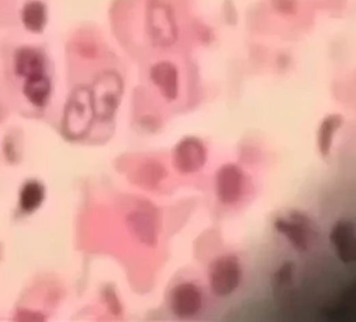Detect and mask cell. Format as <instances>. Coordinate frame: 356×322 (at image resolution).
Returning <instances> with one entry per match:
<instances>
[{"label": "cell", "mask_w": 356, "mask_h": 322, "mask_svg": "<svg viewBox=\"0 0 356 322\" xmlns=\"http://www.w3.org/2000/svg\"><path fill=\"white\" fill-rule=\"evenodd\" d=\"M341 125H343V117L337 114L329 115L322 121L318 132V147L323 156H327L330 154L336 132L340 129Z\"/></svg>", "instance_id": "15"}, {"label": "cell", "mask_w": 356, "mask_h": 322, "mask_svg": "<svg viewBox=\"0 0 356 322\" xmlns=\"http://www.w3.org/2000/svg\"><path fill=\"white\" fill-rule=\"evenodd\" d=\"M274 227L278 233L284 234L289 244L298 252H307L312 241L316 239V227L306 214L293 211L288 217L277 218Z\"/></svg>", "instance_id": "5"}, {"label": "cell", "mask_w": 356, "mask_h": 322, "mask_svg": "<svg viewBox=\"0 0 356 322\" xmlns=\"http://www.w3.org/2000/svg\"><path fill=\"white\" fill-rule=\"evenodd\" d=\"M168 176V172L163 166V163H159L156 161H147L143 168L140 169V183L145 185L144 188H155Z\"/></svg>", "instance_id": "17"}, {"label": "cell", "mask_w": 356, "mask_h": 322, "mask_svg": "<svg viewBox=\"0 0 356 322\" xmlns=\"http://www.w3.org/2000/svg\"><path fill=\"white\" fill-rule=\"evenodd\" d=\"M207 162V148L197 138L179 140L173 151V165L181 175H193L200 172Z\"/></svg>", "instance_id": "6"}, {"label": "cell", "mask_w": 356, "mask_h": 322, "mask_svg": "<svg viewBox=\"0 0 356 322\" xmlns=\"http://www.w3.org/2000/svg\"><path fill=\"white\" fill-rule=\"evenodd\" d=\"M330 243L344 265L356 261V230L351 220H339L330 230Z\"/></svg>", "instance_id": "9"}, {"label": "cell", "mask_w": 356, "mask_h": 322, "mask_svg": "<svg viewBox=\"0 0 356 322\" xmlns=\"http://www.w3.org/2000/svg\"><path fill=\"white\" fill-rule=\"evenodd\" d=\"M243 278V268L240 259L227 254L214 259L210 265L209 280L211 291L218 298H227L240 287Z\"/></svg>", "instance_id": "4"}, {"label": "cell", "mask_w": 356, "mask_h": 322, "mask_svg": "<svg viewBox=\"0 0 356 322\" xmlns=\"http://www.w3.org/2000/svg\"><path fill=\"white\" fill-rule=\"evenodd\" d=\"M149 79L161 95L173 102L179 95V73L177 66L170 61H159L149 69Z\"/></svg>", "instance_id": "10"}, {"label": "cell", "mask_w": 356, "mask_h": 322, "mask_svg": "<svg viewBox=\"0 0 356 322\" xmlns=\"http://www.w3.org/2000/svg\"><path fill=\"white\" fill-rule=\"evenodd\" d=\"M51 80L45 73L25 79L24 95L36 107L47 106L51 96Z\"/></svg>", "instance_id": "13"}, {"label": "cell", "mask_w": 356, "mask_h": 322, "mask_svg": "<svg viewBox=\"0 0 356 322\" xmlns=\"http://www.w3.org/2000/svg\"><path fill=\"white\" fill-rule=\"evenodd\" d=\"M169 307L181 320L192 319L197 316L203 307V292L195 282L177 284L170 291Z\"/></svg>", "instance_id": "7"}, {"label": "cell", "mask_w": 356, "mask_h": 322, "mask_svg": "<svg viewBox=\"0 0 356 322\" xmlns=\"http://www.w3.org/2000/svg\"><path fill=\"white\" fill-rule=\"evenodd\" d=\"M124 80L117 72H104L95 80L90 95L96 118L111 121L121 104L124 96Z\"/></svg>", "instance_id": "3"}, {"label": "cell", "mask_w": 356, "mask_h": 322, "mask_svg": "<svg viewBox=\"0 0 356 322\" xmlns=\"http://www.w3.org/2000/svg\"><path fill=\"white\" fill-rule=\"evenodd\" d=\"M245 188V175L243 169L234 163H225L216 177V191L218 200L226 204L232 206L237 203Z\"/></svg>", "instance_id": "8"}, {"label": "cell", "mask_w": 356, "mask_h": 322, "mask_svg": "<svg viewBox=\"0 0 356 322\" xmlns=\"http://www.w3.org/2000/svg\"><path fill=\"white\" fill-rule=\"evenodd\" d=\"M22 22L33 33H40L47 24V7L40 0H31L22 8Z\"/></svg>", "instance_id": "14"}, {"label": "cell", "mask_w": 356, "mask_h": 322, "mask_svg": "<svg viewBox=\"0 0 356 322\" xmlns=\"http://www.w3.org/2000/svg\"><path fill=\"white\" fill-rule=\"evenodd\" d=\"M104 299H106L108 307L111 309V312H113L114 314H121L122 306L120 305V300H118V298H117V295H115V292H114L113 289H107V291H106Z\"/></svg>", "instance_id": "19"}, {"label": "cell", "mask_w": 356, "mask_h": 322, "mask_svg": "<svg viewBox=\"0 0 356 322\" xmlns=\"http://www.w3.org/2000/svg\"><path fill=\"white\" fill-rule=\"evenodd\" d=\"M145 32L151 46L155 48H169L177 43V19L166 0L147 1Z\"/></svg>", "instance_id": "2"}, {"label": "cell", "mask_w": 356, "mask_h": 322, "mask_svg": "<svg viewBox=\"0 0 356 322\" xmlns=\"http://www.w3.org/2000/svg\"><path fill=\"white\" fill-rule=\"evenodd\" d=\"M293 275H295V265L292 262H285L274 273V284L278 287H288L293 280Z\"/></svg>", "instance_id": "18"}, {"label": "cell", "mask_w": 356, "mask_h": 322, "mask_svg": "<svg viewBox=\"0 0 356 322\" xmlns=\"http://www.w3.org/2000/svg\"><path fill=\"white\" fill-rule=\"evenodd\" d=\"M96 115L92 103L90 88L86 86H77L67 99L63 118L62 131L70 140L86 138L93 125Z\"/></svg>", "instance_id": "1"}, {"label": "cell", "mask_w": 356, "mask_h": 322, "mask_svg": "<svg viewBox=\"0 0 356 322\" xmlns=\"http://www.w3.org/2000/svg\"><path fill=\"white\" fill-rule=\"evenodd\" d=\"M15 72L24 79L45 73L44 56L35 48H19L15 54Z\"/></svg>", "instance_id": "12"}, {"label": "cell", "mask_w": 356, "mask_h": 322, "mask_svg": "<svg viewBox=\"0 0 356 322\" xmlns=\"http://www.w3.org/2000/svg\"><path fill=\"white\" fill-rule=\"evenodd\" d=\"M274 6L280 13L292 14L298 8V0H274Z\"/></svg>", "instance_id": "20"}, {"label": "cell", "mask_w": 356, "mask_h": 322, "mask_svg": "<svg viewBox=\"0 0 356 322\" xmlns=\"http://www.w3.org/2000/svg\"><path fill=\"white\" fill-rule=\"evenodd\" d=\"M44 186L36 182L24 185L19 193V206L26 213L36 211L44 202Z\"/></svg>", "instance_id": "16"}, {"label": "cell", "mask_w": 356, "mask_h": 322, "mask_svg": "<svg viewBox=\"0 0 356 322\" xmlns=\"http://www.w3.org/2000/svg\"><path fill=\"white\" fill-rule=\"evenodd\" d=\"M128 228L141 243L154 247L158 243L156 221L145 211H134L128 216Z\"/></svg>", "instance_id": "11"}]
</instances>
